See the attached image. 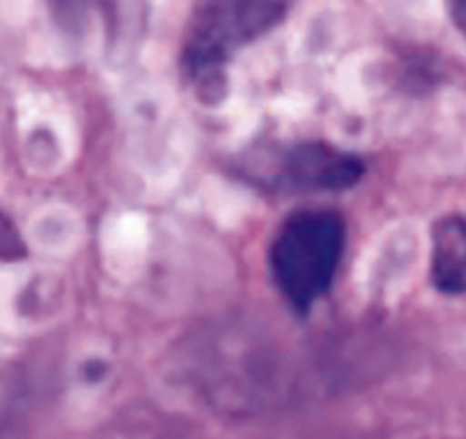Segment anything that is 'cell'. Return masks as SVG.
<instances>
[{"instance_id": "1", "label": "cell", "mask_w": 466, "mask_h": 439, "mask_svg": "<svg viewBox=\"0 0 466 439\" xmlns=\"http://www.w3.org/2000/svg\"><path fill=\"white\" fill-rule=\"evenodd\" d=\"M346 249L337 212L305 209L282 223L268 250L273 281L296 312H308L330 291Z\"/></svg>"}, {"instance_id": "2", "label": "cell", "mask_w": 466, "mask_h": 439, "mask_svg": "<svg viewBox=\"0 0 466 439\" xmlns=\"http://www.w3.org/2000/svg\"><path fill=\"white\" fill-rule=\"evenodd\" d=\"M289 0H196L182 46V66L198 89H217L237 50L287 16Z\"/></svg>"}, {"instance_id": "3", "label": "cell", "mask_w": 466, "mask_h": 439, "mask_svg": "<svg viewBox=\"0 0 466 439\" xmlns=\"http://www.w3.org/2000/svg\"><path fill=\"white\" fill-rule=\"evenodd\" d=\"M364 171L358 155L321 141H303L285 148L264 180L285 191H344L358 185Z\"/></svg>"}, {"instance_id": "4", "label": "cell", "mask_w": 466, "mask_h": 439, "mask_svg": "<svg viewBox=\"0 0 466 439\" xmlns=\"http://www.w3.org/2000/svg\"><path fill=\"white\" fill-rule=\"evenodd\" d=\"M431 278L441 294L458 296L466 285V226L460 214L441 219L432 232Z\"/></svg>"}, {"instance_id": "5", "label": "cell", "mask_w": 466, "mask_h": 439, "mask_svg": "<svg viewBox=\"0 0 466 439\" xmlns=\"http://www.w3.org/2000/svg\"><path fill=\"white\" fill-rule=\"evenodd\" d=\"M25 253V244H23L21 235L14 228V223L5 217L0 209V258L5 260H16Z\"/></svg>"}, {"instance_id": "6", "label": "cell", "mask_w": 466, "mask_h": 439, "mask_svg": "<svg viewBox=\"0 0 466 439\" xmlns=\"http://www.w3.org/2000/svg\"><path fill=\"white\" fill-rule=\"evenodd\" d=\"M446 5L458 30H464V0H446Z\"/></svg>"}]
</instances>
